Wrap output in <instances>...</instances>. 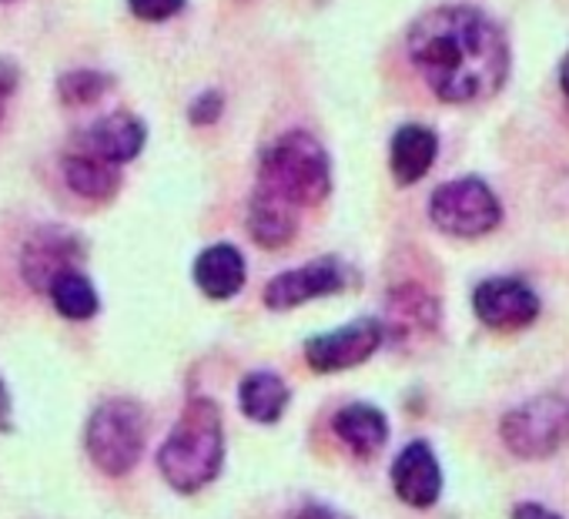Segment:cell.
Listing matches in <instances>:
<instances>
[{
    "instance_id": "1",
    "label": "cell",
    "mask_w": 569,
    "mask_h": 519,
    "mask_svg": "<svg viewBox=\"0 0 569 519\" xmlns=\"http://www.w3.org/2000/svg\"><path fill=\"white\" fill-rule=\"evenodd\" d=\"M406 54L446 104H476L499 94L512 64L502 28L469 4H446L416 18Z\"/></svg>"
},
{
    "instance_id": "2",
    "label": "cell",
    "mask_w": 569,
    "mask_h": 519,
    "mask_svg": "<svg viewBox=\"0 0 569 519\" xmlns=\"http://www.w3.org/2000/svg\"><path fill=\"white\" fill-rule=\"evenodd\" d=\"M224 466V426L218 402L191 399L158 449V469L174 492H201Z\"/></svg>"
},
{
    "instance_id": "3",
    "label": "cell",
    "mask_w": 569,
    "mask_h": 519,
    "mask_svg": "<svg viewBox=\"0 0 569 519\" xmlns=\"http://www.w3.org/2000/svg\"><path fill=\"white\" fill-rule=\"evenodd\" d=\"M258 188L292 201L296 208H312L332 191V158L326 144L309 131H284L261 148Z\"/></svg>"
},
{
    "instance_id": "4",
    "label": "cell",
    "mask_w": 569,
    "mask_h": 519,
    "mask_svg": "<svg viewBox=\"0 0 569 519\" xmlns=\"http://www.w3.org/2000/svg\"><path fill=\"white\" fill-rule=\"evenodd\" d=\"M144 442L148 412L134 399H104L84 426V449L91 462L114 479L128 476L141 462Z\"/></svg>"
},
{
    "instance_id": "5",
    "label": "cell",
    "mask_w": 569,
    "mask_h": 519,
    "mask_svg": "<svg viewBox=\"0 0 569 519\" xmlns=\"http://www.w3.org/2000/svg\"><path fill=\"white\" fill-rule=\"evenodd\" d=\"M502 446L519 459H546L569 442V396L542 392L516 409H509L499 422Z\"/></svg>"
},
{
    "instance_id": "6",
    "label": "cell",
    "mask_w": 569,
    "mask_h": 519,
    "mask_svg": "<svg viewBox=\"0 0 569 519\" xmlns=\"http://www.w3.org/2000/svg\"><path fill=\"white\" fill-rule=\"evenodd\" d=\"M429 221L452 238H482L499 228L502 204L482 178H452L429 194Z\"/></svg>"
},
{
    "instance_id": "7",
    "label": "cell",
    "mask_w": 569,
    "mask_h": 519,
    "mask_svg": "<svg viewBox=\"0 0 569 519\" xmlns=\"http://www.w3.org/2000/svg\"><path fill=\"white\" fill-rule=\"evenodd\" d=\"M382 342H386V322L366 316V319L346 322V326H339L332 332L312 336L306 342V362L319 376L346 372V369H356V366L369 362L379 352Z\"/></svg>"
},
{
    "instance_id": "8",
    "label": "cell",
    "mask_w": 569,
    "mask_h": 519,
    "mask_svg": "<svg viewBox=\"0 0 569 519\" xmlns=\"http://www.w3.org/2000/svg\"><path fill=\"white\" fill-rule=\"evenodd\" d=\"M352 286V272L342 258H312L302 269H289L274 276L261 299L271 312H289V309H299L306 302H316V299H329V296H339L342 289Z\"/></svg>"
},
{
    "instance_id": "9",
    "label": "cell",
    "mask_w": 569,
    "mask_h": 519,
    "mask_svg": "<svg viewBox=\"0 0 569 519\" xmlns=\"http://www.w3.org/2000/svg\"><path fill=\"white\" fill-rule=\"evenodd\" d=\"M84 262V241L81 234L61 228V224H48L41 231L31 234V241L21 251V276L34 292H51L54 282L68 272H81Z\"/></svg>"
},
{
    "instance_id": "10",
    "label": "cell",
    "mask_w": 569,
    "mask_h": 519,
    "mask_svg": "<svg viewBox=\"0 0 569 519\" xmlns=\"http://www.w3.org/2000/svg\"><path fill=\"white\" fill-rule=\"evenodd\" d=\"M539 296L512 276H496L476 286L472 292V312L486 329L496 332H519L529 329L539 319Z\"/></svg>"
},
{
    "instance_id": "11",
    "label": "cell",
    "mask_w": 569,
    "mask_h": 519,
    "mask_svg": "<svg viewBox=\"0 0 569 519\" xmlns=\"http://www.w3.org/2000/svg\"><path fill=\"white\" fill-rule=\"evenodd\" d=\"M396 496L412 509H432L442 496V466L426 439L409 442L389 469Z\"/></svg>"
},
{
    "instance_id": "12",
    "label": "cell",
    "mask_w": 569,
    "mask_h": 519,
    "mask_svg": "<svg viewBox=\"0 0 569 519\" xmlns=\"http://www.w3.org/2000/svg\"><path fill=\"white\" fill-rule=\"evenodd\" d=\"M244 276H248L244 272V254L228 241L208 244L194 258V269H191V279L201 289V296H208L214 302L234 299L244 289Z\"/></svg>"
},
{
    "instance_id": "13",
    "label": "cell",
    "mask_w": 569,
    "mask_h": 519,
    "mask_svg": "<svg viewBox=\"0 0 569 519\" xmlns=\"http://www.w3.org/2000/svg\"><path fill=\"white\" fill-rule=\"evenodd\" d=\"M148 141V128L138 114L128 111H114L104 114L101 121H94L84 134V151L111 161V164H128L141 154Z\"/></svg>"
},
{
    "instance_id": "14",
    "label": "cell",
    "mask_w": 569,
    "mask_h": 519,
    "mask_svg": "<svg viewBox=\"0 0 569 519\" xmlns=\"http://www.w3.org/2000/svg\"><path fill=\"white\" fill-rule=\"evenodd\" d=\"M439 158V134L426 124H402L396 134H392V144H389V171L396 178V184L409 188V184H419L432 164Z\"/></svg>"
},
{
    "instance_id": "15",
    "label": "cell",
    "mask_w": 569,
    "mask_h": 519,
    "mask_svg": "<svg viewBox=\"0 0 569 519\" xmlns=\"http://www.w3.org/2000/svg\"><path fill=\"white\" fill-rule=\"evenodd\" d=\"M299 231L296 204L254 184L248 198V234L261 248H284Z\"/></svg>"
},
{
    "instance_id": "16",
    "label": "cell",
    "mask_w": 569,
    "mask_h": 519,
    "mask_svg": "<svg viewBox=\"0 0 569 519\" xmlns=\"http://www.w3.org/2000/svg\"><path fill=\"white\" fill-rule=\"evenodd\" d=\"M332 432L346 449L369 459L389 442V416L369 402H349L332 416Z\"/></svg>"
},
{
    "instance_id": "17",
    "label": "cell",
    "mask_w": 569,
    "mask_h": 519,
    "mask_svg": "<svg viewBox=\"0 0 569 519\" xmlns=\"http://www.w3.org/2000/svg\"><path fill=\"white\" fill-rule=\"evenodd\" d=\"M382 322H386V336L392 339L426 336L439 326V302L419 286H399L389 292V309Z\"/></svg>"
},
{
    "instance_id": "18",
    "label": "cell",
    "mask_w": 569,
    "mask_h": 519,
    "mask_svg": "<svg viewBox=\"0 0 569 519\" xmlns=\"http://www.w3.org/2000/svg\"><path fill=\"white\" fill-rule=\"evenodd\" d=\"M292 402V392L284 386L281 376L274 372H248L241 382H238V409L251 419V422H261V426H271L284 416Z\"/></svg>"
},
{
    "instance_id": "19",
    "label": "cell",
    "mask_w": 569,
    "mask_h": 519,
    "mask_svg": "<svg viewBox=\"0 0 569 519\" xmlns=\"http://www.w3.org/2000/svg\"><path fill=\"white\" fill-rule=\"evenodd\" d=\"M64 181L74 194H81L88 201H108L121 188V171H118V164H111L91 151H78V154L64 158Z\"/></svg>"
},
{
    "instance_id": "20",
    "label": "cell",
    "mask_w": 569,
    "mask_h": 519,
    "mask_svg": "<svg viewBox=\"0 0 569 519\" xmlns=\"http://www.w3.org/2000/svg\"><path fill=\"white\" fill-rule=\"evenodd\" d=\"M54 309L71 319V322H88L98 316L101 309V299H98V289L91 286V279L84 272H68L54 282V289L48 292Z\"/></svg>"
},
{
    "instance_id": "21",
    "label": "cell",
    "mask_w": 569,
    "mask_h": 519,
    "mask_svg": "<svg viewBox=\"0 0 569 519\" xmlns=\"http://www.w3.org/2000/svg\"><path fill=\"white\" fill-rule=\"evenodd\" d=\"M111 91V74L94 71V68H78V71H64L58 78V98L68 108H88L94 101H101Z\"/></svg>"
},
{
    "instance_id": "22",
    "label": "cell",
    "mask_w": 569,
    "mask_h": 519,
    "mask_svg": "<svg viewBox=\"0 0 569 519\" xmlns=\"http://www.w3.org/2000/svg\"><path fill=\"white\" fill-rule=\"evenodd\" d=\"M188 0H128V11L138 18V21H148V24H161V21H171L184 11Z\"/></svg>"
},
{
    "instance_id": "23",
    "label": "cell",
    "mask_w": 569,
    "mask_h": 519,
    "mask_svg": "<svg viewBox=\"0 0 569 519\" xmlns=\"http://www.w3.org/2000/svg\"><path fill=\"white\" fill-rule=\"evenodd\" d=\"M221 114H224V94H221L218 88L201 91V94L188 104V121H191L194 128H208V124H214Z\"/></svg>"
},
{
    "instance_id": "24",
    "label": "cell",
    "mask_w": 569,
    "mask_h": 519,
    "mask_svg": "<svg viewBox=\"0 0 569 519\" xmlns=\"http://www.w3.org/2000/svg\"><path fill=\"white\" fill-rule=\"evenodd\" d=\"M18 84H21L18 64H14V61H0V121H4V111H8V104H11Z\"/></svg>"
},
{
    "instance_id": "25",
    "label": "cell",
    "mask_w": 569,
    "mask_h": 519,
    "mask_svg": "<svg viewBox=\"0 0 569 519\" xmlns=\"http://www.w3.org/2000/svg\"><path fill=\"white\" fill-rule=\"evenodd\" d=\"M292 519H352V516H346V512H342V509H336V506L309 502V506H302Z\"/></svg>"
},
{
    "instance_id": "26",
    "label": "cell",
    "mask_w": 569,
    "mask_h": 519,
    "mask_svg": "<svg viewBox=\"0 0 569 519\" xmlns=\"http://www.w3.org/2000/svg\"><path fill=\"white\" fill-rule=\"evenodd\" d=\"M509 519H562V516L546 509V506H539V502H516Z\"/></svg>"
},
{
    "instance_id": "27",
    "label": "cell",
    "mask_w": 569,
    "mask_h": 519,
    "mask_svg": "<svg viewBox=\"0 0 569 519\" xmlns=\"http://www.w3.org/2000/svg\"><path fill=\"white\" fill-rule=\"evenodd\" d=\"M11 429V392L4 386V379H0V432Z\"/></svg>"
},
{
    "instance_id": "28",
    "label": "cell",
    "mask_w": 569,
    "mask_h": 519,
    "mask_svg": "<svg viewBox=\"0 0 569 519\" xmlns=\"http://www.w3.org/2000/svg\"><path fill=\"white\" fill-rule=\"evenodd\" d=\"M559 88H562V94L569 98V51H566V58L559 61Z\"/></svg>"
},
{
    "instance_id": "29",
    "label": "cell",
    "mask_w": 569,
    "mask_h": 519,
    "mask_svg": "<svg viewBox=\"0 0 569 519\" xmlns=\"http://www.w3.org/2000/svg\"><path fill=\"white\" fill-rule=\"evenodd\" d=\"M0 4H11V0H0Z\"/></svg>"
}]
</instances>
